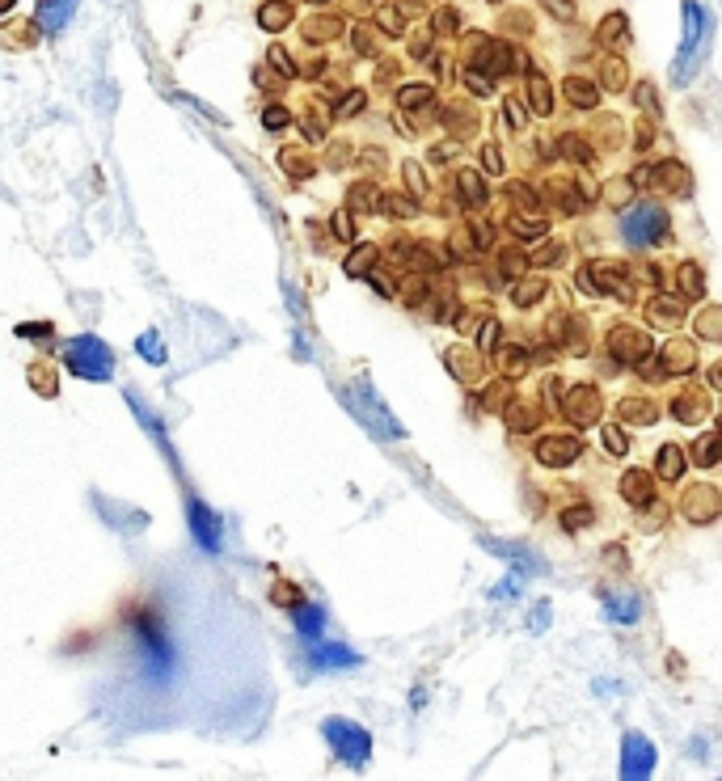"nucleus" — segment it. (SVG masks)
Here are the masks:
<instances>
[{"label":"nucleus","instance_id":"nucleus-1","mask_svg":"<svg viewBox=\"0 0 722 781\" xmlns=\"http://www.w3.org/2000/svg\"><path fill=\"white\" fill-rule=\"evenodd\" d=\"M123 625H127V638L140 655L144 676L152 684L169 680V672H174V638H169V630H165L161 608L152 600H127L123 604Z\"/></svg>","mask_w":722,"mask_h":781},{"label":"nucleus","instance_id":"nucleus-2","mask_svg":"<svg viewBox=\"0 0 722 781\" xmlns=\"http://www.w3.org/2000/svg\"><path fill=\"white\" fill-rule=\"evenodd\" d=\"M714 43V17L697 5V0H684V34L672 60V85H689L693 76L706 64V51Z\"/></svg>","mask_w":722,"mask_h":781},{"label":"nucleus","instance_id":"nucleus-3","mask_svg":"<svg viewBox=\"0 0 722 781\" xmlns=\"http://www.w3.org/2000/svg\"><path fill=\"white\" fill-rule=\"evenodd\" d=\"M60 368H68V376H76V380H89V385H110L114 351L98 334H72L60 347Z\"/></svg>","mask_w":722,"mask_h":781},{"label":"nucleus","instance_id":"nucleus-4","mask_svg":"<svg viewBox=\"0 0 722 781\" xmlns=\"http://www.w3.org/2000/svg\"><path fill=\"white\" fill-rule=\"evenodd\" d=\"M321 735H326L330 752L338 756V765L364 769L372 760V731L359 727L355 718H326V722H321Z\"/></svg>","mask_w":722,"mask_h":781},{"label":"nucleus","instance_id":"nucleus-5","mask_svg":"<svg viewBox=\"0 0 722 781\" xmlns=\"http://www.w3.org/2000/svg\"><path fill=\"white\" fill-rule=\"evenodd\" d=\"M663 233H668V216H663L659 203H638L621 216V237H625V245H634V250L655 245Z\"/></svg>","mask_w":722,"mask_h":781},{"label":"nucleus","instance_id":"nucleus-6","mask_svg":"<svg viewBox=\"0 0 722 781\" xmlns=\"http://www.w3.org/2000/svg\"><path fill=\"white\" fill-rule=\"evenodd\" d=\"M655 744L638 731H625L621 739V781H651L655 773Z\"/></svg>","mask_w":722,"mask_h":781},{"label":"nucleus","instance_id":"nucleus-7","mask_svg":"<svg viewBox=\"0 0 722 781\" xmlns=\"http://www.w3.org/2000/svg\"><path fill=\"white\" fill-rule=\"evenodd\" d=\"M186 516H190V532H195L199 549H207V554H220L224 528H220V516H216V511L207 507L199 494H190V499H186Z\"/></svg>","mask_w":722,"mask_h":781},{"label":"nucleus","instance_id":"nucleus-8","mask_svg":"<svg viewBox=\"0 0 722 781\" xmlns=\"http://www.w3.org/2000/svg\"><path fill=\"white\" fill-rule=\"evenodd\" d=\"M351 406L368 418L376 435H385V440H402V427H397V418H393L385 406H380V397H376L368 385H355V389H351Z\"/></svg>","mask_w":722,"mask_h":781},{"label":"nucleus","instance_id":"nucleus-9","mask_svg":"<svg viewBox=\"0 0 722 781\" xmlns=\"http://www.w3.org/2000/svg\"><path fill=\"white\" fill-rule=\"evenodd\" d=\"M26 385L43 397V402H55L60 397V389H64V380H60V364H51L47 355H38V359H30L26 364Z\"/></svg>","mask_w":722,"mask_h":781},{"label":"nucleus","instance_id":"nucleus-10","mask_svg":"<svg viewBox=\"0 0 722 781\" xmlns=\"http://www.w3.org/2000/svg\"><path fill=\"white\" fill-rule=\"evenodd\" d=\"M72 13H76V0H38V9H34V26L38 34H60L68 22H72Z\"/></svg>","mask_w":722,"mask_h":781},{"label":"nucleus","instance_id":"nucleus-11","mask_svg":"<svg viewBox=\"0 0 722 781\" xmlns=\"http://www.w3.org/2000/svg\"><path fill=\"white\" fill-rule=\"evenodd\" d=\"M309 663L321 672H334V668H359V659L351 646H338V642H313V651H309Z\"/></svg>","mask_w":722,"mask_h":781},{"label":"nucleus","instance_id":"nucleus-12","mask_svg":"<svg viewBox=\"0 0 722 781\" xmlns=\"http://www.w3.org/2000/svg\"><path fill=\"white\" fill-rule=\"evenodd\" d=\"M326 604H317V600H304L296 613H292V625H296V634L304 638V642H321V634H326Z\"/></svg>","mask_w":722,"mask_h":781},{"label":"nucleus","instance_id":"nucleus-13","mask_svg":"<svg viewBox=\"0 0 722 781\" xmlns=\"http://www.w3.org/2000/svg\"><path fill=\"white\" fill-rule=\"evenodd\" d=\"M380 254H385L380 245H372V241H355L351 254L342 258V275H347V279H368L376 266H380Z\"/></svg>","mask_w":722,"mask_h":781},{"label":"nucleus","instance_id":"nucleus-14","mask_svg":"<svg viewBox=\"0 0 722 781\" xmlns=\"http://www.w3.org/2000/svg\"><path fill=\"white\" fill-rule=\"evenodd\" d=\"M279 169L288 174L292 182H309L317 174V161H313V152L304 148V144H288V148H279Z\"/></svg>","mask_w":722,"mask_h":781},{"label":"nucleus","instance_id":"nucleus-15","mask_svg":"<svg viewBox=\"0 0 722 781\" xmlns=\"http://www.w3.org/2000/svg\"><path fill=\"white\" fill-rule=\"evenodd\" d=\"M254 17H258V26L266 34H283L296 22V5H292V0H262Z\"/></svg>","mask_w":722,"mask_h":781},{"label":"nucleus","instance_id":"nucleus-16","mask_svg":"<svg viewBox=\"0 0 722 781\" xmlns=\"http://www.w3.org/2000/svg\"><path fill=\"white\" fill-rule=\"evenodd\" d=\"M38 26L34 22H22V17H9V22H0V47L5 51H30L38 43Z\"/></svg>","mask_w":722,"mask_h":781},{"label":"nucleus","instance_id":"nucleus-17","mask_svg":"<svg viewBox=\"0 0 722 781\" xmlns=\"http://www.w3.org/2000/svg\"><path fill=\"white\" fill-rule=\"evenodd\" d=\"M380 203H385V195H380V186L376 182H355L351 186V195H347V212L351 216H372V212H380Z\"/></svg>","mask_w":722,"mask_h":781},{"label":"nucleus","instance_id":"nucleus-18","mask_svg":"<svg viewBox=\"0 0 722 781\" xmlns=\"http://www.w3.org/2000/svg\"><path fill=\"white\" fill-rule=\"evenodd\" d=\"M604 613L608 621H617V625H634L642 617V604L634 592H617V596H604Z\"/></svg>","mask_w":722,"mask_h":781},{"label":"nucleus","instance_id":"nucleus-19","mask_svg":"<svg viewBox=\"0 0 722 781\" xmlns=\"http://www.w3.org/2000/svg\"><path fill=\"white\" fill-rule=\"evenodd\" d=\"M304 600H309V596H304V587H300L296 579L275 575V583H271V604H275V608H283V613H296Z\"/></svg>","mask_w":722,"mask_h":781},{"label":"nucleus","instance_id":"nucleus-20","mask_svg":"<svg viewBox=\"0 0 722 781\" xmlns=\"http://www.w3.org/2000/svg\"><path fill=\"white\" fill-rule=\"evenodd\" d=\"M326 233L338 245H355L359 241V224H355V216L347 212V207H338V212H330V220H326Z\"/></svg>","mask_w":722,"mask_h":781},{"label":"nucleus","instance_id":"nucleus-21","mask_svg":"<svg viewBox=\"0 0 722 781\" xmlns=\"http://www.w3.org/2000/svg\"><path fill=\"white\" fill-rule=\"evenodd\" d=\"M338 34H342V22L330 13H317V17L304 22V43H330V38H338Z\"/></svg>","mask_w":722,"mask_h":781},{"label":"nucleus","instance_id":"nucleus-22","mask_svg":"<svg viewBox=\"0 0 722 781\" xmlns=\"http://www.w3.org/2000/svg\"><path fill=\"white\" fill-rule=\"evenodd\" d=\"M13 334L22 338V342H34V347H51L60 330H55V321H17Z\"/></svg>","mask_w":722,"mask_h":781},{"label":"nucleus","instance_id":"nucleus-23","mask_svg":"<svg viewBox=\"0 0 722 781\" xmlns=\"http://www.w3.org/2000/svg\"><path fill=\"white\" fill-rule=\"evenodd\" d=\"M266 68H271L279 81H296V76H300V64L292 60L288 47H271V51H266Z\"/></svg>","mask_w":722,"mask_h":781},{"label":"nucleus","instance_id":"nucleus-24","mask_svg":"<svg viewBox=\"0 0 722 781\" xmlns=\"http://www.w3.org/2000/svg\"><path fill=\"white\" fill-rule=\"evenodd\" d=\"M364 106H368V93H364V89H347L342 98H334V119L347 123V119H355V114L364 110Z\"/></svg>","mask_w":722,"mask_h":781},{"label":"nucleus","instance_id":"nucleus-25","mask_svg":"<svg viewBox=\"0 0 722 781\" xmlns=\"http://www.w3.org/2000/svg\"><path fill=\"white\" fill-rule=\"evenodd\" d=\"M136 351L148 359V364H157V368L169 359V355H165V342H161V330H144V334L136 338Z\"/></svg>","mask_w":722,"mask_h":781},{"label":"nucleus","instance_id":"nucleus-26","mask_svg":"<svg viewBox=\"0 0 722 781\" xmlns=\"http://www.w3.org/2000/svg\"><path fill=\"white\" fill-rule=\"evenodd\" d=\"M262 127L271 131V136H279V131H288V127H292V110L283 106V102L262 106Z\"/></svg>","mask_w":722,"mask_h":781},{"label":"nucleus","instance_id":"nucleus-27","mask_svg":"<svg viewBox=\"0 0 722 781\" xmlns=\"http://www.w3.org/2000/svg\"><path fill=\"white\" fill-rule=\"evenodd\" d=\"M579 448L575 444H541V461L545 465H570V456H575Z\"/></svg>","mask_w":722,"mask_h":781},{"label":"nucleus","instance_id":"nucleus-28","mask_svg":"<svg viewBox=\"0 0 722 781\" xmlns=\"http://www.w3.org/2000/svg\"><path fill=\"white\" fill-rule=\"evenodd\" d=\"M397 102H402L406 110L427 106V102H431V89H427V85H402V93H397Z\"/></svg>","mask_w":722,"mask_h":781},{"label":"nucleus","instance_id":"nucleus-29","mask_svg":"<svg viewBox=\"0 0 722 781\" xmlns=\"http://www.w3.org/2000/svg\"><path fill=\"white\" fill-rule=\"evenodd\" d=\"M364 283H368V288H372L376 296H385V300H393V296H397V283H393L385 271H380V266H376V271H372Z\"/></svg>","mask_w":722,"mask_h":781},{"label":"nucleus","instance_id":"nucleus-30","mask_svg":"<svg viewBox=\"0 0 722 781\" xmlns=\"http://www.w3.org/2000/svg\"><path fill=\"white\" fill-rule=\"evenodd\" d=\"M402 178H406V186H410V195H427V178H423V169H418L414 161L402 165Z\"/></svg>","mask_w":722,"mask_h":781},{"label":"nucleus","instance_id":"nucleus-31","mask_svg":"<svg viewBox=\"0 0 722 781\" xmlns=\"http://www.w3.org/2000/svg\"><path fill=\"white\" fill-rule=\"evenodd\" d=\"M300 136H304V144H321L326 140V123L309 114V119H300Z\"/></svg>","mask_w":722,"mask_h":781},{"label":"nucleus","instance_id":"nucleus-32","mask_svg":"<svg viewBox=\"0 0 722 781\" xmlns=\"http://www.w3.org/2000/svg\"><path fill=\"white\" fill-rule=\"evenodd\" d=\"M456 182H461V199H465V203H482V199H486V195H482L478 174H461Z\"/></svg>","mask_w":722,"mask_h":781},{"label":"nucleus","instance_id":"nucleus-33","mask_svg":"<svg viewBox=\"0 0 722 781\" xmlns=\"http://www.w3.org/2000/svg\"><path fill=\"white\" fill-rule=\"evenodd\" d=\"M380 207H385V212H389L393 220H402V216H414V203H410L406 195H389V199L380 203Z\"/></svg>","mask_w":722,"mask_h":781},{"label":"nucleus","instance_id":"nucleus-34","mask_svg":"<svg viewBox=\"0 0 722 781\" xmlns=\"http://www.w3.org/2000/svg\"><path fill=\"white\" fill-rule=\"evenodd\" d=\"M351 47H355L359 55H372V51H376L372 30H368V26H355V30H351Z\"/></svg>","mask_w":722,"mask_h":781},{"label":"nucleus","instance_id":"nucleus-35","mask_svg":"<svg viewBox=\"0 0 722 781\" xmlns=\"http://www.w3.org/2000/svg\"><path fill=\"white\" fill-rule=\"evenodd\" d=\"M380 30H389V34H402V17H397V9H380Z\"/></svg>","mask_w":722,"mask_h":781},{"label":"nucleus","instance_id":"nucleus-36","mask_svg":"<svg viewBox=\"0 0 722 781\" xmlns=\"http://www.w3.org/2000/svg\"><path fill=\"white\" fill-rule=\"evenodd\" d=\"M347 161H351V148H347V144H338V148H330V161H326L330 169H342V165H347Z\"/></svg>","mask_w":722,"mask_h":781},{"label":"nucleus","instance_id":"nucleus-37","mask_svg":"<svg viewBox=\"0 0 722 781\" xmlns=\"http://www.w3.org/2000/svg\"><path fill=\"white\" fill-rule=\"evenodd\" d=\"M663 461H668V465H663V473H668V478H676V473H680V452L676 448H663Z\"/></svg>","mask_w":722,"mask_h":781},{"label":"nucleus","instance_id":"nucleus-38","mask_svg":"<svg viewBox=\"0 0 722 781\" xmlns=\"http://www.w3.org/2000/svg\"><path fill=\"white\" fill-rule=\"evenodd\" d=\"M482 347H494V342H499V321H486V330H482Z\"/></svg>","mask_w":722,"mask_h":781},{"label":"nucleus","instance_id":"nucleus-39","mask_svg":"<svg viewBox=\"0 0 722 781\" xmlns=\"http://www.w3.org/2000/svg\"><path fill=\"white\" fill-rule=\"evenodd\" d=\"M545 621H549V604H541L537 613H532V625H537V630H545Z\"/></svg>","mask_w":722,"mask_h":781},{"label":"nucleus","instance_id":"nucleus-40","mask_svg":"<svg viewBox=\"0 0 722 781\" xmlns=\"http://www.w3.org/2000/svg\"><path fill=\"white\" fill-rule=\"evenodd\" d=\"M13 5H17V0H0V17H5V13H13Z\"/></svg>","mask_w":722,"mask_h":781},{"label":"nucleus","instance_id":"nucleus-41","mask_svg":"<svg viewBox=\"0 0 722 781\" xmlns=\"http://www.w3.org/2000/svg\"><path fill=\"white\" fill-rule=\"evenodd\" d=\"M309 5H317V9H321V5H330V0H309Z\"/></svg>","mask_w":722,"mask_h":781}]
</instances>
